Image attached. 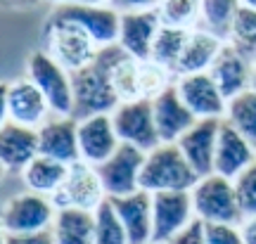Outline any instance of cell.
<instances>
[{"instance_id": "6da1fadb", "label": "cell", "mask_w": 256, "mask_h": 244, "mask_svg": "<svg viewBox=\"0 0 256 244\" xmlns=\"http://www.w3.org/2000/svg\"><path fill=\"white\" fill-rule=\"evenodd\" d=\"M74 83V112L76 121L98 114H112L121 104L119 95L110 81V50L100 48L95 62L72 74Z\"/></svg>"}, {"instance_id": "7a4b0ae2", "label": "cell", "mask_w": 256, "mask_h": 244, "mask_svg": "<svg viewBox=\"0 0 256 244\" xmlns=\"http://www.w3.org/2000/svg\"><path fill=\"white\" fill-rule=\"evenodd\" d=\"M43 38H46V52L69 74L81 72L83 66L92 64L100 52V46L86 28L52 14L46 22Z\"/></svg>"}, {"instance_id": "3957f363", "label": "cell", "mask_w": 256, "mask_h": 244, "mask_svg": "<svg viewBox=\"0 0 256 244\" xmlns=\"http://www.w3.org/2000/svg\"><path fill=\"white\" fill-rule=\"evenodd\" d=\"M197 182H200V176L188 164L178 145L162 142L152 152H147L142 180H140L142 190L152 194L154 192H190Z\"/></svg>"}, {"instance_id": "277c9868", "label": "cell", "mask_w": 256, "mask_h": 244, "mask_svg": "<svg viewBox=\"0 0 256 244\" xmlns=\"http://www.w3.org/2000/svg\"><path fill=\"white\" fill-rule=\"evenodd\" d=\"M192 206L194 216L204 226H242L244 214L240 206L235 182L223 178L218 173H211L200 178L192 188Z\"/></svg>"}, {"instance_id": "5b68a950", "label": "cell", "mask_w": 256, "mask_h": 244, "mask_svg": "<svg viewBox=\"0 0 256 244\" xmlns=\"http://www.w3.org/2000/svg\"><path fill=\"white\" fill-rule=\"evenodd\" d=\"M26 78L43 92L52 116H72L74 112V83L72 74L55 62L46 50H34L26 60Z\"/></svg>"}, {"instance_id": "8992f818", "label": "cell", "mask_w": 256, "mask_h": 244, "mask_svg": "<svg viewBox=\"0 0 256 244\" xmlns=\"http://www.w3.org/2000/svg\"><path fill=\"white\" fill-rule=\"evenodd\" d=\"M57 206L52 197L38 192H22L10 199L2 208V232L5 235H36L52 228Z\"/></svg>"}, {"instance_id": "52a82bcc", "label": "cell", "mask_w": 256, "mask_h": 244, "mask_svg": "<svg viewBox=\"0 0 256 244\" xmlns=\"http://www.w3.org/2000/svg\"><path fill=\"white\" fill-rule=\"evenodd\" d=\"M57 208H83V211H98L107 202V192L102 188L98 166L86 162H76L69 166L62 188L52 194Z\"/></svg>"}, {"instance_id": "ba28073f", "label": "cell", "mask_w": 256, "mask_h": 244, "mask_svg": "<svg viewBox=\"0 0 256 244\" xmlns=\"http://www.w3.org/2000/svg\"><path fill=\"white\" fill-rule=\"evenodd\" d=\"M145 159H147V152L121 142L119 150L112 154L104 164L98 166V173H100L102 188L107 192V199L126 197V194L142 190L140 180H142Z\"/></svg>"}, {"instance_id": "9c48e42d", "label": "cell", "mask_w": 256, "mask_h": 244, "mask_svg": "<svg viewBox=\"0 0 256 244\" xmlns=\"http://www.w3.org/2000/svg\"><path fill=\"white\" fill-rule=\"evenodd\" d=\"M112 121H114L119 140L126 145H133L142 152H152L154 147L162 145L154 124L152 100L121 102L119 107L112 112Z\"/></svg>"}, {"instance_id": "30bf717a", "label": "cell", "mask_w": 256, "mask_h": 244, "mask_svg": "<svg viewBox=\"0 0 256 244\" xmlns=\"http://www.w3.org/2000/svg\"><path fill=\"white\" fill-rule=\"evenodd\" d=\"M52 17L66 19L83 26L100 48L114 46L119 40L121 12L112 8L110 2H74V5H55L50 12Z\"/></svg>"}, {"instance_id": "8fae6325", "label": "cell", "mask_w": 256, "mask_h": 244, "mask_svg": "<svg viewBox=\"0 0 256 244\" xmlns=\"http://www.w3.org/2000/svg\"><path fill=\"white\" fill-rule=\"evenodd\" d=\"M52 114V109L34 83L24 78L10 81L2 90V121L26 128H40Z\"/></svg>"}, {"instance_id": "7c38bea8", "label": "cell", "mask_w": 256, "mask_h": 244, "mask_svg": "<svg viewBox=\"0 0 256 244\" xmlns=\"http://www.w3.org/2000/svg\"><path fill=\"white\" fill-rule=\"evenodd\" d=\"M190 192H154L152 194V244H168L194 220Z\"/></svg>"}, {"instance_id": "4fadbf2b", "label": "cell", "mask_w": 256, "mask_h": 244, "mask_svg": "<svg viewBox=\"0 0 256 244\" xmlns=\"http://www.w3.org/2000/svg\"><path fill=\"white\" fill-rule=\"evenodd\" d=\"M176 90L185 102V107L190 109L194 118H223L228 109V100L220 92L218 83L214 81L209 72L190 74L176 78Z\"/></svg>"}, {"instance_id": "5bb4252c", "label": "cell", "mask_w": 256, "mask_h": 244, "mask_svg": "<svg viewBox=\"0 0 256 244\" xmlns=\"http://www.w3.org/2000/svg\"><path fill=\"white\" fill-rule=\"evenodd\" d=\"M121 140L112 121V114H98L78 121V152L81 162L100 166L119 150Z\"/></svg>"}, {"instance_id": "9a60e30c", "label": "cell", "mask_w": 256, "mask_h": 244, "mask_svg": "<svg viewBox=\"0 0 256 244\" xmlns=\"http://www.w3.org/2000/svg\"><path fill=\"white\" fill-rule=\"evenodd\" d=\"M223 118H202L185 133L176 145L180 147L185 159L194 173L204 178L214 173V162H216V142H218V130Z\"/></svg>"}, {"instance_id": "2e32d148", "label": "cell", "mask_w": 256, "mask_h": 244, "mask_svg": "<svg viewBox=\"0 0 256 244\" xmlns=\"http://www.w3.org/2000/svg\"><path fill=\"white\" fill-rule=\"evenodd\" d=\"M254 162H256V147L223 118L218 130V142H216L214 173H218V176L228 178V180H235L240 173L247 171Z\"/></svg>"}, {"instance_id": "e0dca14e", "label": "cell", "mask_w": 256, "mask_h": 244, "mask_svg": "<svg viewBox=\"0 0 256 244\" xmlns=\"http://www.w3.org/2000/svg\"><path fill=\"white\" fill-rule=\"evenodd\" d=\"M162 28V19L156 10H140V12H124L119 26V43L130 57L140 62L150 60L154 38Z\"/></svg>"}, {"instance_id": "ac0fdd59", "label": "cell", "mask_w": 256, "mask_h": 244, "mask_svg": "<svg viewBox=\"0 0 256 244\" xmlns=\"http://www.w3.org/2000/svg\"><path fill=\"white\" fill-rule=\"evenodd\" d=\"M152 109H154V124L159 140L168 142V145H176L197 124L194 114L185 107V102L176 90V83L152 100Z\"/></svg>"}, {"instance_id": "d6986e66", "label": "cell", "mask_w": 256, "mask_h": 244, "mask_svg": "<svg viewBox=\"0 0 256 244\" xmlns=\"http://www.w3.org/2000/svg\"><path fill=\"white\" fill-rule=\"evenodd\" d=\"M38 145L40 154L52 156L57 162L72 164L81 162L78 152V121L74 116H52L38 128Z\"/></svg>"}, {"instance_id": "ffe728a7", "label": "cell", "mask_w": 256, "mask_h": 244, "mask_svg": "<svg viewBox=\"0 0 256 244\" xmlns=\"http://www.w3.org/2000/svg\"><path fill=\"white\" fill-rule=\"evenodd\" d=\"M40 154L38 128H26L2 121L0 130V162L5 171H24L28 164Z\"/></svg>"}, {"instance_id": "44dd1931", "label": "cell", "mask_w": 256, "mask_h": 244, "mask_svg": "<svg viewBox=\"0 0 256 244\" xmlns=\"http://www.w3.org/2000/svg\"><path fill=\"white\" fill-rule=\"evenodd\" d=\"M252 69H254V64L249 62L232 43H226L220 54L216 57L214 66L209 69V74L214 76V81L218 83L226 100H232L235 95L252 88Z\"/></svg>"}, {"instance_id": "7402d4cb", "label": "cell", "mask_w": 256, "mask_h": 244, "mask_svg": "<svg viewBox=\"0 0 256 244\" xmlns=\"http://www.w3.org/2000/svg\"><path fill=\"white\" fill-rule=\"evenodd\" d=\"M110 202L126 228L130 244H152V192L138 190Z\"/></svg>"}, {"instance_id": "603a6c76", "label": "cell", "mask_w": 256, "mask_h": 244, "mask_svg": "<svg viewBox=\"0 0 256 244\" xmlns=\"http://www.w3.org/2000/svg\"><path fill=\"white\" fill-rule=\"evenodd\" d=\"M223 46H226V40H220L218 36H214L206 28H192L183 54L178 60V66H176V78L209 72L216 62V57L220 54V50H223Z\"/></svg>"}, {"instance_id": "cb8c5ba5", "label": "cell", "mask_w": 256, "mask_h": 244, "mask_svg": "<svg viewBox=\"0 0 256 244\" xmlns=\"http://www.w3.org/2000/svg\"><path fill=\"white\" fill-rule=\"evenodd\" d=\"M50 232L55 244H95V211L57 208Z\"/></svg>"}, {"instance_id": "d4e9b609", "label": "cell", "mask_w": 256, "mask_h": 244, "mask_svg": "<svg viewBox=\"0 0 256 244\" xmlns=\"http://www.w3.org/2000/svg\"><path fill=\"white\" fill-rule=\"evenodd\" d=\"M110 50V81L114 86V90L119 95L121 102H133V100H142L140 98V60L130 57V54L119 46H107Z\"/></svg>"}, {"instance_id": "484cf974", "label": "cell", "mask_w": 256, "mask_h": 244, "mask_svg": "<svg viewBox=\"0 0 256 244\" xmlns=\"http://www.w3.org/2000/svg\"><path fill=\"white\" fill-rule=\"evenodd\" d=\"M66 173H69V166H66V164L57 162L52 156H46V154H38L36 159L22 171V178H24L26 190L52 197V194L62 188Z\"/></svg>"}, {"instance_id": "4316f807", "label": "cell", "mask_w": 256, "mask_h": 244, "mask_svg": "<svg viewBox=\"0 0 256 244\" xmlns=\"http://www.w3.org/2000/svg\"><path fill=\"white\" fill-rule=\"evenodd\" d=\"M244 0H202V22L200 28H206L220 40L230 43L232 24L238 17V10Z\"/></svg>"}, {"instance_id": "83f0119b", "label": "cell", "mask_w": 256, "mask_h": 244, "mask_svg": "<svg viewBox=\"0 0 256 244\" xmlns=\"http://www.w3.org/2000/svg\"><path fill=\"white\" fill-rule=\"evenodd\" d=\"M188 36L190 31L188 28H176V26H164L159 28V34L154 38V46H152V54L150 60L156 64L166 66L168 72H174L176 76V66H178V60L185 50V43H188Z\"/></svg>"}, {"instance_id": "f1b7e54d", "label": "cell", "mask_w": 256, "mask_h": 244, "mask_svg": "<svg viewBox=\"0 0 256 244\" xmlns=\"http://www.w3.org/2000/svg\"><path fill=\"white\" fill-rule=\"evenodd\" d=\"M223 118L256 147V90L254 88H249V90L240 92L232 100H228V109H226V116Z\"/></svg>"}, {"instance_id": "f546056e", "label": "cell", "mask_w": 256, "mask_h": 244, "mask_svg": "<svg viewBox=\"0 0 256 244\" xmlns=\"http://www.w3.org/2000/svg\"><path fill=\"white\" fill-rule=\"evenodd\" d=\"M156 14L164 26L192 31L202 22V0H162L156 5Z\"/></svg>"}, {"instance_id": "4dcf8cb0", "label": "cell", "mask_w": 256, "mask_h": 244, "mask_svg": "<svg viewBox=\"0 0 256 244\" xmlns=\"http://www.w3.org/2000/svg\"><path fill=\"white\" fill-rule=\"evenodd\" d=\"M95 244H130L126 228L110 199L95 211Z\"/></svg>"}, {"instance_id": "1f68e13d", "label": "cell", "mask_w": 256, "mask_h": 244, "mask_svg": "<svg viewBox=\"0 0 256 244\" xmlns=\"http://www.w3.org/2000/svg\"><path fill=\"white\" fill-rule=\"evenodd\" d=\"M174 83H176L174 72H168L166 66L152 62V60L140 62L138 86H140V98L142 100H154L156 95H162L166 88H171Z\"/></svg>"}, {"instance_id": "d6a6232c", "label": "cell", "mask_w": 256, "mask_h": 244, "mask_svg": "<svg viewBox=\"0 0 256 244\" xmlns=\"http://www.w3.org/2000/svg\"><path fill=\"white\" fill-rule=\"evenodd\" d=\"M232 182H235V192H238L244 218H256V162L247 171L240 173Z\"/></svg>"}, {"instance_id": "836d02e7", "label": "cell", "mask_w": 256, "mask_h": 244, "mask_svg": "<svg viewBox=\"0 0 256 244\" xmlns=\"http://www.w3.org/2000/svg\"><path fill=\"white\" fill-rule=\"evenodd\" d=\"M252 36H256V5L242 2L238 10V17H235V24H232V38H230V43L247 40Z\"/></svg>"}, {"instance_id": "e575fe53", "label": "cell", "mask_w": 256, "mask_h": 244, "mask_svg": "<svg viewBox=\"0 0 256 244\" xmlns=\"http://www.w3.org/2000/svg\"><path fill=\"white\" fill-rule=\"evenodd\" d=\"M206 244H244L238 226H204Z\"/></svg>"}, {"instance_id": "d590c367", "label": "cell", "mask_w": 256, "mask_h": 244, "mask_svg": "<svg viewBox=\"0 0 256 244\" xmlns=\"http://www.w3.org/2000/svg\"><path fill=\"white\" fill-rule=\"evenodd\" d=\"M168 244H206V237H204V223L200 218H194L190 226L185 228L180 235H176Z\"/></svg>"}, {"instance_id": "8d00e7d4", "label": "cell", "mask_w": 256, "mask_h": 244, "mask_svg": "<svg viewBox=\"0 0 256 244\" xmlns=\"http://www.w3.org/2000/svg\"><path fill=\"white\" fill-rule=\"evenodd\" d=\"M116 12H140V10H156L162 0H107Z\"/></svg>"}, {"instance_id": "74e56055", "label": "cell", "mask_w": 256, "mask_h": 244, "mask_svg": "<svg viewBox=\"0 0 256 244\" xmlns=\"http://www.w3.org/2000/svg\"><path fill=\"white\" fill-rule=\"evenodd\" d=\"M2 244H55V240H52V232L46 230L36 235H5Z\"/></svg>"}, {"instance_id": "f35d334b", "label": "cell", "mask_w": 256, "mask_h": 244, "mask_svg": "<svg viewBox=\"0 0 256 244\" xmlns=\"http://www.w3.org/2000/svg\"><path fill=\"white\" fill-rule=\"evenodd\" d=\"M232 46L238 48L240 52L244 54L252 64H256V36L247 38V40H238V43H232Z\"/></svg>"}, {"instance_id": "ab89813d", "label": "cell", "mask_w": 256, "mask_h": 244, "mask_svg": "<svg viewBox=\"0 0 256 244\" xmlns=\"http://www.w3.org/2000/svg\"><path fill=\"white\" fill-rule=\"evenodd\" d=\"M244 244H256V218H244V223L240 226Z\"/></svg>"}, {"instance_id": "60d3db41", "label": "cell", "mask_w": 256, "mask_h": 244, "mask_svg": "<svg viewBox=\"0 0 256 244\" xmlns=\"http://www.w3.org/2000/svg\"><path fill=\"white\" fill-rule=\"evenodd\" d=\"M36 2H40V0H5V5H10V8H31V5H36Z\"/></svg>"}, {"instance_id": "b9f144b4", "label": "cell", "mask_w": 256, "mask_h": 244, "mask_svg": "<svg viewBox=\"0 0 256 244\" xmlns=\"http://www.w3.org/2000/svg\"><path fill=\"white\" fill-rule=\"evenodd\" d=\"M55 5H74V2H107V0H52Z\"/></svg>"}, {"instance_id": "7bdbcfd3", "label": "cell", "mask_w": 256, "mask_h": 244, "mask_svg": "<svg viewBox=\"0 0 256 244\" xmlns=\"http://www.w3.org/2000/svg\"><path fill=\"white\" fill-rule=\"evenodd\" d=\"M252 88L256 90V64H254V69H252Z\"/></svg>"}, {"instance_id": "ee69618b", "label": "cell", "mask_w": 256, "mask_h": 244, "mask_svg": "<svg viewBox=\"0 0 256 244\" xmlns=\"http://www.w3.org/2000/svg\"><path fill=\"white\" fill-rule=\"evenodd\" d=\"M244 2H252V5H256V0H244Z\"/></svg>"}]
</instances>
